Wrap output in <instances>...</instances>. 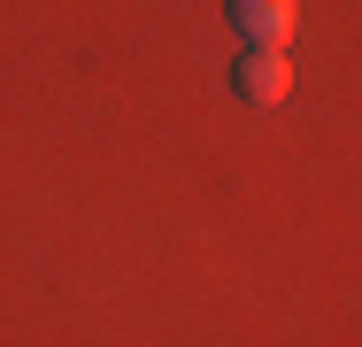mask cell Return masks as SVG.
I'll use <instances>...</instances> for the list:
<instances>
[{
  "label": "cell",
  "instance_id": "cell-1",
  "mask_svg": "<svg viewBox=\"0 0 362 347\" xmlns=\"http://www.w3.org/2000/svg\"><path fill=\"white\" fill-rule=\"evenodd\" d=\"M231 85H239V101L278 108V101L293 93V62H286V47H247V55L231 62Z\"/></svg>",
  "mask_w": 362,
  "mask_h": 347
},
{
  "label": "cell",
  "instance_id": "cell-2",
  "mask_svg": "<svg viewBox=\"0 0 362 347\" xmlns=\"http://www.w3.org/2000/svg\"><path fill=\"white\" fill-rule=\"evenodd\" d=\"M223 8H231L247 47H286L293 39V0H223Z\"/></svg>",
  "mask_w": 362,
  "mask_h": 347
}]
</instances>
